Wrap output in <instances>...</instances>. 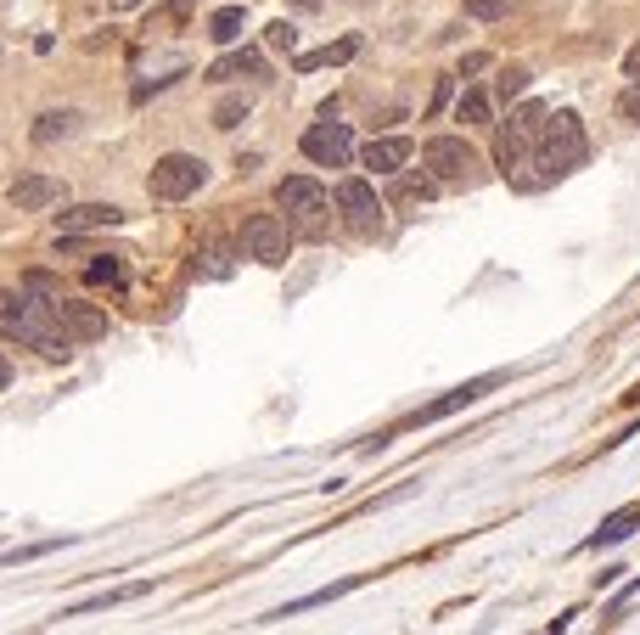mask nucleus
I'll return each instance as SVG.
<instances>
[{
    "mask_svg": "<svg viewBox=\"0 0 640 635\" xmlns=\"http://www.w3.org/2000/svg\"><path fill=\"white\" fill-rule=\"evenodd\" d=\"M0 337H18V344L52 355V360H68L74 355V337L63 326V292H40V287H23L18 299L0 287Z\"/></svg>",
    "mask_w": 640,
    "mask_h": 635,
    "instance_id": "f257e3e1",
    "label": "nucleus"
},
{
    "mask_svg": "<svg viewBox=\"0 0 640 635\" xmlns=\"http://www.w3.org/2000/svg\"><path fill=\"white\" fill-rule=\"evenodd\" d=\"M584 158H590V141H584L579 113H568V108L551 113V119H546V135H539L534 169H546V180H557V175H573Z\"/></svg>",
    "mask_w": 640,
    "mask_h": 635,
    "instance_id": "f03ea898",
    "label": "nucleus"
},
{
    "mask_svg": "<svg viewBox=\"0 0 640 635\" xmlns=\"http://www.w3.org/2000/svg\"><path fill=\"white\" fill-rule=\"evenodd\" d=\"M546 119H551V108L546 102H528V108H517L506 124H501V141H495V158H501V169L506 175H517L534 153H539V135H546Z\"/></svg>",
    "mask_w": 640,
    "mask_h": 635,
    "instance_id": "7ed1b4c3",
    "label": "nucleus"
},
{
    "mask_svg": "<svg viewBox=\"0 0 640 635\" xmlns=\"http://www.w3.org/2000/svg\"><path fill=\"white\" fill-rule=\"evenodd\" d=\"M422 164H427V175L438 186H478L483 180V164H478V153L461 135H433L422 146Z\"/></svg>",
    "mask_w": 640,
    "mask_h": 635,
    "instance_id": "20e7f679",
    "label": "nucleus"
},
{
    "mask_svg": "<svg viewBox=\"0 0 640 635\" xmlns=\"http://www.w3.org/2000/svg\"><path fill=\"white\" fill-rule=\"evenodd\" d=\"M203 180H209V164H203V158L169 153V158L153 164V198H158V203H180V198H191Z\"/></svg>",
    "mask_w": 640,
    "mask_h": 635,
    "instance_id": "39448f33",
    "label": "nucleus"
},
{
    "mask_svg": "<svg viewBox=\"0 0 640 635\" xmlns=\"http://www.w3.org/2000/svg\"><path fill=\"white\" fill-rule=\"evenodd\" d=\"M287 248H292V236H287V220L281 214H248L242 220V254L259 259V265H287Z\"/></svg>",
    "mask_w": 640,
    "mask_h": 635,
    "instance_id": "423d86ee",
    "label": "nucleus"
},
{
    "mask_svg": "<svg viewBox=\"0 0 640 635\" xmlns=\"http://www.w3.org/2000/svg\"><path fill=\"white\" fill-rule=\"evenodd\" d=\"M337 214H343V225H349L355 236H371V231L382 225V203H377V186H371V180H360V175L337 180Z\"/></svg>",
    "mask_w": 640,
    "mask_h": 635,
    "instance_id": "0eeeda50",
    "label": "nucleus"
},
{
    "mask_svg": "<svg viewBox=\"0 0 640 635\" xmlns=\"http://www.w3.org/2000/svg\"><path fill=\"white\" fill-rule=\"evenodd\" d=\"M304 158H310V164H321V169H343V164L355 158V135H349V124L321 119V124L304 135Z\"/></svg>",
    "mask_w": 640,
    "mask_h": 635,
    "instance_id": "6e6552de",
    "label": "nucleus"
},
{
    "mask_svg": "<svg viewBox=\"0 0 640 635\" xmlns=\"http://www.w3.org/2000/svg\"><path fill=\"white\" fill-rule=\"evenodd\" d=\"M276 209H281L287 220H304V214L326 209V186L310 180V175H287V180L276 186Z\"/></svg>",
    "mask_w": 640,
    "mask_h": 635,
    "instance_id": "1a4fd4ad",
    "label": "nucleus"
},
{
    "mask_svg": "<svg viewBox=\"0 0 640 635\" xmlns=\"http://www.w3.org/2000/svg\"><path fill=\"white\" fill-rule=\"evenodd\" d=\"M63 198H68V186L57 175H18L12 180V209H23V214H40V209H52Z\"/></svg>",
    "mask_w": 640,
    "mask_h": 635,
    "instance_id": "9d476101",
    "label": "nucleus"
},
{
    "mask_svg": "<svg viewBox=\"0 0 640 635\" xmlns=\"http://www.w3.org/2000/svg\"><path fill=\"white\" fill-rule=\"evenodd\" d=\"M411 153H416V146L405 141V135H382V141H371L366 146V169H377V175H405V164H411Z\"/></svg>",
    "mask_w": 640,
    "mask_h": 635,
    "instance_id": "9b49d317",
    "label": "nucleus"
},
{
    "mask_svg": "<svg viewBox=\"0 0 640 635\" xmlns=\"http://www.w3.org/2000/svg\"><path fill=\"white\" fill-rule=\"evenodd\" d=\"M119 220H124V209H113V203H79V209L57 214V231L79 236V231H102V225H119Z\"/></svg>",
    "mask_w": 640,
    "mask_h": 635,
    "instance_id": "f8f14e48",
    "label": "nucleus"
},
{
    "mask_svg": "<svg viewBox=\"0 0 640 635\" xmlns=\"http://www.w3.org/2000/svg\"><path fill=\"white\" fill-rule=\"evenodd\" d=\"M63 326H68L74 344H96V337H108V315L96 304H74V299H63Z\"/></svg>",
    "mask_w": 640,
    "mask_h": 635,
    "instance_id": "ddd939ff",
    "label": "nucleus"
},
{
    "mask_svg": "<svg viewBox=\"0 0 640 635\" xmlns=\"http://www.w3.org/2000/svg\"><path fill=\"white\" fill-rule=\"evenodd\" d=\"M495 382H501V377H478V382H461V388H450V394L438 400V405L416 411V416H411V427H422V422H438V416H450V411L472 405V400H478V394H489V388H495Z\"/></svg>",
    "mask_w": 640,
    "mask_h": 635,
    "instance_id": "4468645a",
    "label": "nucleus"
},
{
    "mask_svg": "<svg viewBox=\"0 0 640 635\" xmlns=\"http://www.w3.org/2000/svg\"><path fill=\"white\" fill-rule=\"evenodd\" d=\"M209 79H214V85H225V79H265V57H259V52H225V57L209 68Z\"/></svg>",
    "mask_w": 640,
    "mask_h": 635,
    "instance_id": "2eb2a0df",
    "label": "nucleus"
},
{
    "mask_svg": "<svg viewBox=\"0 0 640 635\" xmlns=\"http://www.w3.org/2000/svg\"><path fill=\"white\" fill-rule=\"evenodd\" d=\"M355 52H360V40H355V34H343L337 45H321V52H304V57L292 63V68H299V74H315V68H337V63H355Z\"/></svg>",
    "mask_w": 640,
    "mask_h": 635,
    "instance_id": "dca6fc26",
    "label": "nucleus"
},
{
    "mask_svg": "<svg viewBox=\"0 0 640 635\" xmlns=\"http://www.w3.org/2000/svg\"><path fill=\"white\" fill-rule=\"evenodd\" d=\"M635 523H640V506H624V512H613V517H607V523H602L596 534H590L584 546H590V552H602V546H618V541H629V528H635Z\"/></svg>",
    "mask_w": 640,
    "mask_h": 635,
    "instance_id": "f3484780",
    "label": "nucleus"
},
{
    "mask_svg": "<svg viewBox=\"0 0 640 635\" xmlns=\"http://www.w3.org/2000/svg\"><path fill=\"white\" fill-rule=\"evenodd\" d=\"M438 198V180L433 175H405L400 186H393V203H427Z\"/></svg>",
    "mask_w": 640,
    "mask_h": 635,
    "instance_id": "a211bd4d",
    "label": "nucleus"
},
{
    "mask_svg": "<svg viewBox=\"0 0 640 635\" xmlns=\"http://www.w3.org/2000/svg\"><path fill=\"white\" fill-rule=\"evenodd\" d=\"M209 40L236 45V40H242V7H220V12L209 18Z\"/></svg>",
    "mask_w": 640,
    "mask_h": 635,
    "instance_id": "6ab92c4d",
    "label": "nucleus"
},
{
    "mask_svg": "<svg viewBox=\"0 0 640 635\" xmlns=\"http://www.w3.org/2000/svg\"><path fill=\"white\" fill-rule=\"evenodd\" d=\"M197 276H209V281L231 276V248H225V242H209V248L197 254Z\"/></svg>",
    "mask_w": 640,
    "mask_h": 635,
    "instance_id": "aec40b11",
    "label": "nucleus"
},
{
    "mask_svg": "<svg viewBox=\"0 0 640 635\" xmlns=\"http://www.w3.org/2000/svg\"><path fill=\"white\" fill-rule=\"evenodd\" d=\"M85 281H96V287H102V281L119 287V281H124V259H119V254H96V259L85 265Z\"/></svg>",
    "mask_w": 640,
    "mask_h": 635,
    "instance_id": "412c9836",
    "label": "nucleus"
},
{
    "mask_svg": "<svg viewBox=\"0 0 640 635\" xmlns=\"http://www.w3.org/2000/svg\"><path fill=\"white\" fill-rule=\"evenodd\" d=\"M456 119L461 124H489V96L483 90H467L461 102H456Z\"/></svg>",
    "mask_w": 640,
    "mask_h": 635,
    "instance_id": "4be33fe9",
    "label": "nucleus"
},
{
    "mask_svg": "<svg viewBox=\"0 0 640 635\" xmlns=\"http://www.w3.org/2000/svg\"><path fill=\"white\" fill-rule=\"evenodd\" d=\"M242 119H248V96H225V102L214 108V130H236Z\"/></svg>",
    "mask_w": 640,
    "mask_h": 635,
    "instance_id": "5701e85b",
    "label": "nucleus"
},
{
    "mask_svg": "<svg viewBox=\"0 0 640 635\" xmlns=\"http://www.w3.org/2000/svg\"><path fill=\"white\" fill-rule=\"evenodd\" d=\"M517 7V0H467V18H478V23H495V18H506Z\"/></svg>",
    "mask_w": 640,
    "mask_h": 635,
    "instance_id": "b1692460",
    "label": "nucleus"
},
{
    "mask_svg": "<svg viewBox=\"0 0 640 635\" xmlns=\"http://www.w3.org/2000/svg\"><path fill=\"white\" fill-rule=\"evenodd\" d=\"M74 130V113H45L40 124H34V141H57V135H68Z\"/></svg>",
    "mask_w": 640,
    "mask_h": 635,
    "instance_id": "393cba45",
    "label": "nucleus"
},
{
    "mask_svg": "<svg viewBox=\"0 0 640 635\" xmlns=\"http://www.w3.org/2000/svg\"><path fill=\"white\" fill-rule=\"evenodd\" d=\"M618 119H624V124H640V79H629V85L618 90Z\"/></svg>",
    "mask_w": 640,
    "mask_h": 635,
    "instance_id": "a878e982",
    "label": "nucleus"
},
{
    "mask_svg": "<svg viewBox=\"0 0 640 635\" xmlns=\"http://www.w3.org/2000/svg\"><path fill=\"white\" fill-rule=\"evenodd\" d=\"M265 45H270V52H292V45H299V29H292V23H270Z\"/></svg>",
    "mask_w": 640,
    "mask_h": 635,
    "instance_id": "bb28decb",
    "label": "nucleus"
},
{
    "mask_svg": "<svg viewBox=\"0 0 640 635\" xmlns=\"http://www.w3.org/2000/svg\"><path fill=\"white\" fill-rule=\"evenodd\" d=\"M523 90H528V68H506L501 74V96L512 102V96H523Z\"/></svg>",
    "mask_w": 640,
    "mask_h": 635,
    "instance_id": "cd10ccee",
    "label": "nucleus"
},
{
    "mask_svg": "<svg viewBox=\"0 0 640 635\" xmlns=\"http://www.w3.org/2000/svg\"><path fill=\"white\" fill-rule=\"evenodd\" d=\"M624 74H629V79H640V40L624 52Z\"/></svg>",
    "mask_w": 640,
    "mask_h": 635,
    "instance_id": "c85d7f7f",
    "label": "nucleus"
},
{
    "mask_svg": "<svg viewBox=\"0 0 640 635\" xmlns=\"http://www.w3.org/2000/svg\"><path fill=\"white\" fill-rule=\"evenodd\" d=\"M483 68H489V57H478V52H472V57L461 63V79H467V74H483Z\"/></svg>",
    "mask_w": 640,
    "mask_h": 635,
    "instance_id": "c756f323",
    "label": "nucleus"
},
{
    "mask_svg": "<svg viewBox=\"0 0 640 635\" xmlns=\"http://www.w3.org/2000/svg\"><path fill=\"white\" fill-rule=\"evenodd\" d=\"M7 382H12V360L0 355V394H7Z\"/></svg>",
    "mask_w": 640,
    "mask_h": 635,
    "instance_id": "7c9ffc66",
    "label": "nucleus"
},
{
    "mask_svg": "<svg viewBox=\"0 0 640 635\" xmlns=\"http://www.w3.org/2000/svg\"><path fill=\"white\" fill-rule=\"evenodd\" d=\"M108 7H113V12H130V7H141V0H108Z\"/></svg>",
    "mask_w": 640,
    "mask_h": 635,
    "instance_id": "2f4dec72",
    "label": "nucleus"
},
{
    "mask_svg": "<svg viewBox=\"0 0 640 635\" xmlns=\"http://www.w3.org/2000/svg\"><path fill=\"white\" fill-rule=\"evenodd\" d=\"M169 7H175V18H186V12H191V0H169Z\"/></svg>",
    "mask_w": 640,
    "mask_h": 635,
    "instance_id": "473e14b6",
    "label": "nucleus"
},
{
    "mask_svg": "<svg viewBox=\"0 0 640 635\" xmlns=\"http://www.w3.org/2000/svg\"><path fill=\"white\" fill-rule=\"evenodd\" d=\"M292 7H304V12H315V7H321V0H292Z\"/></svg>",
    "mask_w": 640,
    "mask_h": 635,
    "instance_id": "72a5a7b5",
    "label": "nucleus"
}]
</instances>
